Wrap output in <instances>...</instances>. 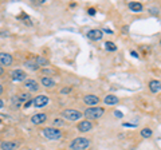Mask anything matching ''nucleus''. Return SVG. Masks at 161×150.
Wrapping results in <instances>:
<instances>
[{"label":"nucleus","instance_id":"f257e3e1","mask_svg":"<svg viewBox=\"0 0 161 150\" xmlns=\"http://www.w3.org/2000/svg\"><path fill=\"white\" fill-rule=\"evenodd\" d=\"M90 146V141L85 137H78V138L73 139L70 144V149L71 150H85Z\"/></svg>","mask_w":161,"mask_h":150},{"label":"nucleus","instance_id":"f03ea898","mask_svg":"<svg viewBox=\"0 0 161 150\" xmlns=\"http://www.w3.org/2000/svg\"><path fill=\"white\" fill-rule=\"evenodd\" d=\"M105 114V109L102 107H89L85 110V117L87 119H98Z\"/></svg>","mask_w":161,"mask_h":150},{"label":"nucleus","instance_id":"7ed1b4c3","mask_svg":"<svg viewBox=\"0 0 161 150\" xmlns=\"http://www.w3.org/2000/svg\"><path fill=\"white\" fill-rule=\"evenodd\" d=\"M43 136L50 141H56V139L62 138V131L55 127H46L43 129Z\"/></svg>","mask_w":161,"mask_h":150},{"label":"nucleus","instance_id":"20e7f679","mask_svg":"<svg viewBox=\"0 0 161 150\" xmlns=\"http://www.w3.org/2000/svg\"><path fill=\"white\" fill-rule=\"evenodd\" d=\"M62 114L69 121H78V119L82 118V112H79L78 110H73V109H66Z\"/></svg>","mask_w":161,"mask_h":150},{"label":"nucleus","instance_id":"39448f33","mask_svg":"<svg viewBox=\"0 0 161 150\" xmlns=\"http://www.w3.org/2000/svg\"><path fill=\"white\" fill-rule=\"evenodd\" d=\"M48 101H50V99L47 98L46 95H38L32 99V105L39 109V107H44L46 105H48Z\"/></svg>","mask_w":161,"mask_h":150},{"label":"nucleus","instance_id":"423d86ee","mask_svg":"<svg viewBox=\"0 0 161 150\" xmlns=\"http://www.w3.org/2000/svg\"><path fill=\"white\" fill-rule=\"evenodd\" d=\"M0 147L1 150H15L19 147V144L15 141H3L0 144Z\"/></svg>","mask_w":161,"mask_h":150},{"label":"nucleus","instance_id":"0eeeda50","mask_svg":"<svg viewBox=\"0 0 161 150\" xmlns=\"http://www.w3.org/2000/svg\"><path fill=\"white\" fill-rule=\"evenodd\" d=\"M11 76H12V79L14 81H16V82H22V81H26V72L23 71V70H14L12 71V74H11Z\"/></svg>","mask_w":161,"mask_h":150},{"label":"nucleus","instance_id":"6e6552de","mask_svg":"<svg viewBox=\"0 0 161 150\" xmlns=\"http://www.w3.org/2000/svg\"><path fill=\"white\" fill-rule=\"evenodd\" d=\"M93 129V123L90 121H82L78 123V130L81 133H87V131H91Z\"/></svg>","mask_w":161,"mask_h":150},{"label":"nucleus","instance_id":"1a4fd4ad","mask_svg":"<svg viewBox=\"0 0 161 150\" xmlns=\"http://www.w3.org/2000/svg\"><path fill=\"white\" fill-rule=\"evenodd\" d=\"M102 36L103 31H101V30H90L87 32V38L91 40H100V39H102Z\"/></svg>","mask_w":161,"mask_h":150},{"label":"nucleus","instance_id":"9d476101","mask_svg":"<svg viewBox=\"0 0 161 150\" xmlns=\"http://www.w3.org/2000/svg\"><path fill=\"white\" fill-rule=\"evenodd\" d=\"M12 63V56L7 52H0V67L1 66H9Z\"/></svg>","mask_w":161,"mask_h":150},{"label":"nucleus","instance_id":"9b49d317","mask_svg":"<svg viewBox=\"0 0 161 150\" xmlns=\"http://www.w3.org/2000/svg\"><path fill=\"white\" fill-rule=\"evenodd\" d=\"M83 102H85L86 105H89L90 107H94L97 103H98V102H100V98H98L97 95H93V94H91V95H85Z\"/></svg>","mask_w":161,"mask_h":150},{"label":"nucleus","instance_id":"f8f14e48","mask_svg":"<svg viewBox=\"0 0 161 150\" xmlns=\"http://www.w3.org/2000/svg\"><path fill=\"white\" fill-rule=\"evenodd\" d=\"M46 119H47V115H46V114H43V112H40V114H35V115H32L31 122L34 125H40V123H43V122H46Z\"/></svg>","mask_w":161,"mask_h":150},{"label":"nucleus","instance_id":"ddd939ff","mask_svg":"<svg viewBox=\"0 0 161 150\" xmlns=\"http://www.w3.org/2000/svg\"><path fill=\"white\" fill-rule=\"evenodd\" d=\"M26 87L30 90V91H38L39 84H38V82L34 81V79H27L26 81Z\"/></svg>","mask_w":161,"mask_h":150},{"label":"nucleus","instance_id":"4468645a","mask_svg":"<svg viewBox=\"0 0 161 150\" xmlns=\"http://www.w3.org/2000/svg\"><path fill=\"white\" fill-rule=\"evenodd\" d=\"M149 89L152 92H160L161 91V82L160 81H150L149 83Z\"/></svg>","mask_w":161,"mask_h":150},{"label":"nucleus","instance_id":"2eb2a0df","mask_svg":"<svg viewBox=\"0 0 161 150\" xmlns=\"http://www.w3.org/2000/svg\"><path fill=\"white\" fill-rule=\"evenodd\" d=\"M42 84L47 89H51V87H55V82L50 78V76H43L42 78Z\"/></svg>","mask_w":161,"mask_h":150},{"label":"nucleus","instance_id":"dca6fc26","mask_svg":"<svg viewBox=\"0 0 161 150\" xmlns=\"http://www.w3.org/2000/svg\"><path fill=\"white\" fill-rule=\"evenodd\" d=\"M103 102H105L106 105H117L118 103V98L116 95H106L105 98H103Z\"/></svg>","mask_w":161,"mask_h":150},{"label":"nucleus","instance_id":"f3484780","mask_svg":"<svg viewBox=\"0 0 161 150\" xmlns=\"http://www.w3.org/2000/svg\"><path fill=\"white\" fill-rule=\"evenodd\" d=\"M129 8L132 9L133 12H141L142 11V4L141 3H136V1H130V3H129Z\"/></svg>","mask_w":161,"mask_h":150},{"label":"nucleus","instance_id":"a211bd4d","mask_svg":"<svg viewBox=\"0 0 161 150\" xmlns=\"http://www.w3.org/2000/svg\"><path fill=\"white\" fill-rule=\"evenodd\" d=\"M34 61H35V63L38 64V66H47V64H48V61L42 58V56H38V58H35Z\"/></svg>","mask_w":161,"mask_h":150},{"label":"nucleus","instance_id":"6ab92c4d","mask_svg":"<svg viewBox=\"0 0 161 150\" xmlns=\"http://www.w3.org/2000/svg\"><path fill=\"white\" fill-rule=\"evenodd\" d=\"M141 136H142L144 138H149V137H152V130H150L149 127L141 130Z\"/></svg>","mask_w":161,"mask_h":150},{"label":"nucleus","instance_id":"aec40b11","mask_svg":"<svg viewBox=\"0 0 161 150\" xmlns=\"http://www.w3.org/2000/svg\"><path fill=\"white\" fill-rule=\"evenodd\" d=\"M26 66L28 67L30 70H38V69H39V66L35 63V61H28V62H26Z\"/></svg>","mask_w":161,"mask_h":150},{"label":"nucleus","instance_id":"412c9836","mask_svg":"<svg viewBox=\"0 0 161 150\" xmlns=\"http://www.w3.org/2000/svg\"><path fill=\"white\" fill-rule=\"evenodd\" d=\"M105 48L108 50V51H116V50H117V46H116L114 43H111V42H106Z\"/></svg>","mask_w":161,"mask_h":150},{"label":"nucleus","instance_id":"4be33fe9","mask_svg":"<svg viewBox=\"0 0 161 150\" xmlns=\"http://www.w3.org/2000/svg\"><path fill=\"white\" fill-rule=\"evenodd\" d=\"M18 98H19V101H20V102H27V101H30V98H31V97H30L28 92H27V94L24 92V94H22V95L18 97Z\"/></svg>","mask_w":161,"mask_h":150},{"label":"nucleus","instance_id":"5701e85b","mask_svg":"<svg viewBox=\"0 0 161 150\" xmlns=\"http://www.w3.org/2000/svg\"><path fill=\"white\" fill-rule=\"evenodd\" d=\"M114 115L117 117V118H122V117H123V114H122V112H121V111H118V110H116V111H114Z\"/></svg>","mask_w":161,"mask_h":150},{"label":"nucleus","instance_id":"b1692460","mask_svg":"<svg viewBox=\"0 0 161 150\" xmlns=\"http://www.w3.org/2000/svg\"><path fill=\"white\" fill-rule=\"evenodd\" d=\"M54 125H55V126H62V125H63V121H61V119H55V121H54Z\"/></svg>","mask_w":161,"mask_h":150},{"label":"nucleus","instance_id":"393cba45","mask_svg":"<svg viewBox=\"0 0 161 150\" xmlns=\"http://www.w3.org/2000/svg\"><path fill=\"white\" fill-rule=\"evenodd\" d=\"M87 14L90 15V16H94V15H95V9H94V8H89L87 9Z\"/></svg>","mask_w":161,"mask_h":150},{"label":"nucleus","instance_id":"a878e982","mask_svg":"<svg viewBox=\"0 0 161 150\" xmlns=\"http://www.w3.org/2000/svg\"><path fill=\"white\" fill-rule=\"evenodd\" d=\"M63 94H67V92H71V87H66V89H62V91Z\"/></svg>","mask_w":161,"mask_h":150},{"label":"nucleus","instance_id":"bb28decb","mask_svg":"<svg viewBox=\"0 0 161 150\" xmlns=\"http://www.w3.org/2000/svg\"><path fill=\"white\" fill-rule=\"evenodd\" d=\"M32 105V101H27L26 103H24V109H27V107H30Z\"/></svg>","mask_w":161,"mask_h":150},{"label":"nucleus","instance_id":"cd10ccee","mask_svg":"<svg viewBox=\"0 0 161 150\" xmlns=\"http://www.w3.org/2000/svg\"><path fill=\"white\" fill-rule=\"evenodd\" d=\"M123 126H125V127H136L137 125H133V123H123Z\"/></svg>","mask_w":161,"mask_h":150},{"label":"nucleus","instance_id":"c85d7f7f","mask_svg":"<svg viewBox=\"0 0 161 150\" xmlns=\"http://www.w3.org/2000/svg\"><path fill=\"white\" fill-rule=\"evenodd\" d=\"M103 31H105L106 34H113V31H111V30H109V28H105Z\"/></svg>","mask_w":161,"mask_h":150},{"label":"nucleus","instance_id":"c756f323","mask_svg":"<svg viewBox=\"0 0 161 150\" xmlns=\"http://www.w3.org/2000/svg\"><path fill=\"white\" fill-rule=\"evenodd\" d=\"M132 55H133V56H134V58H138V55H137V52L132 51Z\"/></svg>","mask_w":161,"mask_h":150},{"label":"nucleus","instance_id":"7c9ffc66","mask_svg":"<svg viewBox=\"0 0 161 150\" xmlns=\"http://www.w3.org/2000/svg\"><path fill=\"white\" fill-rule=\"evenodd\" d=\"M3 105H4V103H3V101L0 99V109H3Z\"/></svg>","mask_w":161,"mask_h":150},{"label":"nucleus","instance_id":"2f4dec72","mask_svg":"<svg viewBox=\"0 0 161 150\" xmlns=\"http://www.w3.org/2000/svg\"><path fill=\"white\" fill-rule=\"evenodd\" d=\"M3 72H4V70H3V67H0V75H3Z\"/></svg>","mask_w":161,"mask_h":150},{"label":"nucleus","instance_id":"473e14b6","mask_svg":"<svg viewBox=\"0 0 161 150\" xmlns=\"http://www.w3.org/2000/svg\"><path fill=\"white\" fill-rule=\"evenodd\" d=\"M1 92H3V86L0 84V94H1Z\"/></svg>","mask_w":161,"mask_h":150},{"label":"nucleus","instance_id":"72a5a7b5","mask_svg":"<svg viewBox=\"0 0 161 150\" xmlns=\"http://www.w3.org/2000/svg\"><path fill=\"white\" fill-rule=\"evenodd\" d=\"M160 44H161V40H160Z\"/></svg>","mask_w":161,"mask_h":150}]
</instances>
